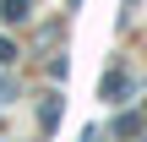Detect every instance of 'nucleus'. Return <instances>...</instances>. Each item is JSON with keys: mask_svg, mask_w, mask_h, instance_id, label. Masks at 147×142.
Returning <instances> with one entry per match:
<instances>
[{"mask_svg": "<svg viewBox=\"0 0 147 142\" xmlns=\"http://www.w3.org/2000/svg\"><path fill=\"white\" fill-rule=\"evenodd\" d=\"M11 60H16V44H11V38H0V66H11Z\"/></svg>", "mask_w": 147, "mask_h": 142, "instance_id": "2", "label": "nucleus"}, {"mask_svg": "<svg viewBox=\"0 0 147 142\" xmlns=\"http://www.w3.org/2000/svg\"><path fill=\"white\" fill-rule=\"evenodd\" d=\"M0 16L5 22H27L33 11H27V0H0Z\"/></svg>", "mask_w": 147, "mask_h": 142, "instance_id": "1", "label": "nucleus"}]
</instances>
